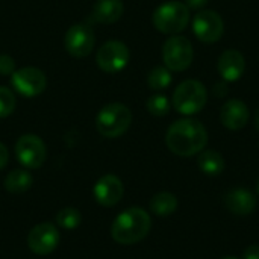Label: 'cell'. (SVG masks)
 <instances>
[{"mask_svg": "<svg viewBox=\"0 0 259 259\" xmlns=\"http://www.w3.org/2000/svg\"><path fill=\"white\" fill-rule=\"evenodd\" d=\"M243 259H259V246H250L244 250Z\"/></svg>", "mask_w": 259, "mask_h": 259, "instance_id": "4316f807", "label": "cell"}, {"mask_svg": "<svg viewBox=\"0 0 259 259\" xmlns=\"http://www.w3.org/2000/svg\"><path fill=\"white\" fill-rule=\"evenodd\" d=\"M33 184V178L26 170H14L5 178V188L8 193L21 194L30 190Z\"/></svg>", "mask_w": 259, "mask_h": 259, "instance_id": "ffe728a7", "label": "cell"}, {"mask_svg": "<svg viewBox=\"0 0 259 259\" xmlns=\"http://www.w3.org/2000/svg\"><path fill=\"white\" fill-rule=\"evenodd\" d=\"M165 143L170 152L178 156H194L206 147L208 132L199 120L181 118L168 127Z\"/></svg>", "mask_w": 259, "mask_h": 259, "instance_id": "6da1fadb", "label": "cell"}, {"mask_svg": "<svg viewBox=\"0 0 259 259\" xmlns=\"http://www.w3.org/2000/svg\"><path fill=\"white\" fill-rule=\"evenodd\" d=\"M8 161H9V152L5 147V144L0 143V170L8 164Z\"/></svg>", "mask_w": 259, "mask_h": 259, "instance_id": "83f0119b", "label": "cell"}, {"mask_svg": "<svg viewBox=\"0 0 259 259\" xmlns=\"http://www.w3.org/2000/svg\"><path fill=\"white\" fill-rule=\"evenodd\" d=\"M214 93H215V96H217V97H223V96L228 93L226 82H220V83H217V85H215V88H214Z\"/></svg>", "mask_w": 259, "mask_h": 259, "instance_id": "f1b7e54d", "label": "cell"}, {"mask_svg": "<svg viewBox=\"0 0 259 259\" xmlns=\"http://www.w3.org/2000/svg\"><path fill=\"white\" fill-rule=\"evenodd\" d=\"M209 0H185V5L190 8V9H194V11H202L206 5H208Z\"/></svg>", "mask_w": 259, "mask_h": 259, "instance_id": "484cf974", "label": "cell"}, {"mask_svg": "<svg viewBox=\"0 0 259 259\" xmlns=\"http://www.w3.org/2000/svg\"><path fill=\"white\" fill-rule=\"evenodd\" d=\"M59 231L52 223H39L27 235V246L36 255H49L59 244Z\"/></svg>", "mask_w": 259, "mask_h": 259, "instance_id": "7c38bea8", "label": "cell"}, {"mask_svg": "<svg viewBox=\"0 0 259 259\" xmlns=\"http://www.w3.org/2000/svg\"><path fill=\"white\" fill-rule=\"evenodd\" d=\"M15 109V96L14 93L6 88L0 87V118L9 117Z\"/></svg>", "mask_w": 259, "mask_h": 259, "instance_id": "cb8c5ba5", "label": "cell"}, {"mask_svg": "<svg viewBox=\"0 0 259 259\" xmlns=\"http://www.w3.org/2000/svg\"><path fill=\"white\" fill-rule=\"evenodd\" d=\"M208 100L205 85L196 79H188L179 83L173 93V106L182 115H194L200 112Z\"/></svg>", "mask_w": 259, "mask_h": 259, "instance_id": "5b68a950", "label": "cell"}, {"mask_svg": "<svg viewBox=\"0 0 259 259\" xmlns=\"http://www.w3.org/2000/svg\"><path fill=\"white\" fill-rule=\"evenodd\" d=\"M197 165L206 176H219L225 170V159L217 150H202Z\"/></svg>", "mask_w": 259, "mask_h": 259, "instance_id": "ac0fdd59", "label": "cell"}, {"mask_svg": "<svg viewBox=\"0 0 259 259\" xmlns=\"http://www.w3.org/2000/svg\"><path fill=\"white\" fill-rule=\"evenodd\" d=\"M250 112L247 105L243 100L231 99L228 100L220 111V121L229 131H240L249 121Z\"/></svg>", "mask_w": 259, "mask_h": 259, "instance_id": "9a60e30c", "label": "cell"}, {"mask_svg": "<svg viewBox=\"0 0 259 259\" xmlns=\"http://www.w3.org/2000/svg\"><path fill=\"white\" fill-rule=\"evenodd\" d=\"M225 206L234 215H250L256 209V197L244 188H234L225 196Z\"/></svg>", "mask_w": 259, "mask_h": 259, "instance_id": "2e32d148", "label": "cell"}, {"mask_svg": "<svg viewBox=\"0 0 259 259\" xmlns=\"http://www.w3.org/2000/svg\"><path fill=\"white\" fill-rule=\"evenodd\" d=\"M152 228V219L143 208H127L115 217L111 226V235L118 244H135L143 241Z\"/></svg>", "mask_w": 259, "mask_h": 259, "instance_id": "7a4b0ae2", "label": "cell"}, {"mask_svg": "<svg viewBox=\"0 0 259 259\" xmlns=\"http://www.w3.org/2000/svg\"><path fill=\"white\" fill-rule=\"evenodd\" d=\"M255 126H256V129H258L259 132V108L258 111H256V114H255Z\"/></svg>", "mask_w": 259, "mask_h": 259, "instance_id": "f546056e", "label": "cell"}, {"mask_svg": "<svg viewBox=\"0 0 259 259\" xmlns=\"http://www.w3.org/2000/svg\"><path fill=\"white\" fill-rule=\"evenodd\" d=\"M217 68H219V73L225 82H235L244 74L246 59L240 50L229 49L220 55L219 62H217Z\"/></svg>", "mask_w": 259, "mask_h": 259, "instance_id": "5bb4252c", "label": "cell"}, {"mask_svg": "<svg viewBox=\"0 0 259 259\" xmlns=\"http://www.w3.org/2000/svg\"><path fill=\"white\" fill-rule=\"evenodd\" d=\"M171 82L173 76L167 67H155L147 76V83L152 90H165Z\"/></svg>", "mask_w": 259, "mask_h": 259, "instance_id": "44dd1931", "label": "cell"}, {"mask_svg": "<svg viewBox=\"0 0 259 259\" xmlns=\"http://www.w3.org/2000/svg\"><path fill=\"white\" fill-rule=\"evenodd\" d=\"M222 259H238V258H235V256H226V258H222Z\"/></svg>", "mask_w": 259, "mask_h": 259, "instance_id": "4dcf8cb0", "label": "cell"}, {"mask_svg": "<svg viewBox=\"0 0 259 259\" xmlns=\"http://www.w3.org/2000/svg\"><path fill=\"white\" fill-rule=\"evenodd\" d=\"M15 62L9 55H0V74L2 76H8L12 74L15 70Z\"/></svg>", "mask_w": 259, "mask_h": 259, "instance_id": "d4e9b609", "label": "cell"}, {"mask_svg": "<svg viewBox=\"0 0 259 259\" xmlns=\"http://www.w3.org/2000/svg\"><path fill=\"white\" fill-rule=\"evenodd\" d=\"M93 193H94V199L97 203H100L102 206L111 208V206H115L121 200L124 194V187H123V182L115 175H105L96 182Z\"/></svg>", "mask_w": 259, "mask_h": 259, "instance_id": "4fadbf2b", "label": "cell"}, {"mask_svg": "<svg viewBox=\"0 0 259 259\" xmlns=\"http://www.w3.org/2000/svg\"><path fill=\"white\" fill-rule=\"evenodd\" d=\"M193 32L202 42H217L225 32V23L219 12L211 9H202L193 20Z\"/></svg>", "mask_w": 259, "mask_h": 259, "instance_id": "30bf717a", "label": "cell"}, {"mask_svg": "<svg viewBox=\"0 0 259 259\" xmlns=\"http://www.w3.org/2000/svg\"><path fill=\"white\" fill-rule=\"evenodd\" d=\"M194 58L193 44L188 38L181 35L170 36L162 46V59L170 71L187 70Z\"/></svg>", "mask_w": 259, "mask_h": 259, "instance_id": "8992f818", "label": "cell"}, {"mask_svg": "<svg viewBox=\"0 0 259 259\" xmlns=\"http://www.w3.org/2000/svg\"><path fill=\"white\" fill-rule=\"evenodd\" d=\"M12 88L23 97L32 99L39 96L47 85L46 74L35 67H24L11 74Z\"/></svg>", "mask_w": 259, "mask_h": 259, "instance_id": "9c48e42d", "label": "cell"}, {"mask_svg": "<svg viewBox=\"0 0 259 259\" xmlns=\"http://www.w3.org/2000/svg\"><path fill=\"white\" fill-rule=\"evenodd\" d=\"M15 156L18 162L26 168H39L47 156L46 144L39 137L26 134L15 143Z\"/></svg>", "mask_w": 259, "mask_h": 259, "instance_id": "ba28073f", "label": "cell"}, {"mask_svg": "<svg viewBox=\"0 0 259 259\" xmlns=\"http://www.w3.org/2000/svg\"><path fill=\"white\" fill-rule=\"evenodd\" d=\"M256 191H258V194H259V179H258V184H256Z\"/></svg>", "mask_w": 259, "mask_h": 259, "instance_id": "1f68e13d", "label": "cell"}, {"mask_svg": "<svg viewBox=\"0 0 259 259\" xmlns=\"http://www.w3.org/2000/svg\"><path fill=\"white\" fill-rule=\"evenodd\" d=\"M131 53L124 42L121 41H108L97 50L96 62L99 68L105 73L114 74L121 71L129 62Z\"/></svg>", "mask_w": 259, "mask_h": 259, "instance_id": "52a82bcc", "label": "cell"}, {"mask_svg": "<svg viewBox=\"0 0 259 259\" xmlns=\"http://www.w3.org/2000/svg\"><path fill=\"white\" fill-rule=\"evenodd\" d=\"M65 49L74 58H83L91 53L96 44L94 30L87 23L73 24L65 33Z\"/></svg>", "mask_w": 259, "mask_h": 259, "instance_id": "8fae6325", "label": "cell"}, {"mask_svg": "<svg viewBox=\"0 0 259 259\" xmlns=\"http://www.w3.org/2000/svg\"><path fill=\"white\" fill-rule=\"evenodd\" d=\"M124 5L121 0H97L93 6L91 18L102 24H112L121 18Z\"/></svg>", "mask_w": 259, "mask_h": 259, "instance_id": "e0dca14e", "label": "cell"}, {"mask_svg": "<svg viewBox=\"0 0 259 259\" xmlns=\"http://www.w3.org/2000/svg\"><path fill=\"white\" fill-rule=\"evenodd\" d=\"M178 209V199L171 193H158L150 200V211L158 217H168Z\"/></svg>", "mask_w": 259, "mask_h": 259, "instance_id": "d6986e66", "label": "cell"}, {"mask_svg": "<svg viewBox=\"0 0 259 259\" xmlns=\"http://www.w3.org/2000/svg\"><path fill=\"white\" fill-rule=\"evenodd\" d=\"M82 222V215L76 208H64L56 215V225L62 229L71 231L76 229Z\"/></svg>", "mask_w": 259, "mask_h": 259, "instance_id": "7402d4cb", "label": "cell"}, {"mask_svg": "<svg viewBox=\"0 0 259 259\" xmlns=\"http://www.w3.org/2000/svg\"><path fill=\"white\" fill-rule=\"evenodd\" d=\"M153 26L167 35H176L182 32L190 21V8L182 2H167L158 6L152 17Z\"/></svg>", "mask_w": 259, "mask_h": 259, "instance_id": "277c9868", "label": "cell"}, {"mask_svg": "<svg viewBox=\"0 0 259 259\" xmlns=\"http://www.w3.org/2000/svg\"><path fill=\"white\" fill-rule=\"evenodd\" d=\"M170 100L167 99V96L164 94H153L147 99L146 102V108L147 111L155 115V117H164L170 112Z\"/></svg>", "mask_w": 259, "mask_h": 259, "instance_id": "603a6c76", "label": "cell"}, {"mask_svg": "<svg viewBox=\"0 0 259 259\" xmlns=\"http://www.w3.org/2000/svg\"><path fill=\"white\" fill-rule=\"evenodd\" d=\"M131 123H132L131 109L118 102L105 105L96 117V127L99 134L106 138L121 137L131 127Z\"/></svg>", "mask_w": 259, "mask_h": 259, "instance_id": "3957f363", "label": "cell"}]
</instances>
